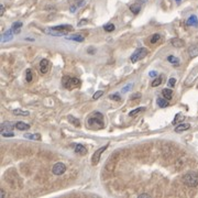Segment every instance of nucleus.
I'll return each instance as SVG.
<instances>
[{"instance_id": "f257e3e1", "label": "nucleus", "mask_w": 198, "mask_h": 198, "mask_svg": "<svg viewBox=\"0 0 198 198\" xmlns=\"http://www.w3.org/2000/svg\"><path fill=\"white\" fill-rule=\"evenodd\" d=\"M87 125L90 129H102L104 128V117L100 112H95L93 116L88 118Z\"/></svg>"}, {"instance_id": "f03ea898", "label": "nucleus", "mask_w": 198, "mask_h": 198, "mask_svg": "<svg viewBox=\"0 0 198 198\" xmlns=\"http://www.w3.org/2000/svg\"><path fill=\"white\" fill-rule=\"evenodd\" d=\"M183 183L188 187H195L198 185V172L190 171L183 176Z\"/></svg>"}, {"instance_id": "7ed1b4c3", "label": "nucleus", "mask_w": 198, "mask_h": 198, "mask_svg": "<svg viewBox=\"0 0 198 198\" xmlns=\"http://www.w3.org/2000/svg\"><path fill=\"white\" fill-rule=\"evenodd\" d=\"M147 55V48H139L133 52V54H132L131 57H130V61H131V63H137V62H139L143 57H145Z\"/></svg>"}, {"instance_id": "20e7f679", "label": "nucleus", "mask_w": 198, "mask_h": 198, "mask_svg": "<svg viewBox=\"0 0 198 198\" xmlns=\"http://www.w3.org/2000/svg\"><path fill=\"white\" fill-rule=\"evenodd\" d=\"M63 84H64V86L66 87L67 89H74V88H78L80 86V82L78 78H70V77H64V79H63Z\"/></svg>"}, {"instance_id": "39448f33", "label": "nucleus", "mask_w": 198, "mask_h": 198, "mask_svg": "<svg viewBox=\"0 0 198 198\" xmlns=\"http://www.w3.org/2000/svg\"><path fill=\"white\" fill-rule=\"evenodd\" d=\"M107 147H108V144H107V145H104V147H99L98 150L94 153L93 157H91V164H93V165H97V164L99 163L100 156H101V154L107 150Z\"/></svg>"}, {"instance_id": "423d86ee", "label": "nucleus", "mask_w": 198, "mask_h": 198, "mask_svg": "<svg viewBox=\"0 0 198 198\" xmlns=\"http://www.w3.org/2000/svg\"><path fill=\"white\" fill-rule=\"evenodd\" d=\"M66 172V166H65L64 163L62 162H57L56 164H54V166L52 167V173L54 175H62Z\"/></svg>"}, {"instance_id": "0eeeda50", "label": "nucleus", "mask_w": 198, "mask_h": 198, "mask_svg": "<svg viewBox=\"0 0 198 198\" xmlns=\"http://www.w3.org/2000/svg\"><path fill=\"white\" fill-rule=\"evenodd\" d=\"M51 68V63L46 58H43L41 62H40V70H41L42 74H46L48 73V70Z\"/></svg>"}, {"instance_id": "6e6552de", "label": "nucleus", "mask_w": 198, "mask_h": 198, "mask_svg": "<svg viewBox=\"0 0 198 198\" xmlns=\"http://www.w3.org/2000/svg\"><path fill=\"white\" fill-rule=\"evenodd\" d=\"M44 32L46 34H50V35H53V36H63V35H66L67 31H58V30H55L53 28H48V29L44 30Z\"/></svg>"}, {"instance_id": "1a4fd4ad", "label": "nucleus", "mask_w": 198, "mask_h": 198, "mask_svg": "<svg viewBox=\"0 0 198 198\" xmlns=\"http://www.w3.org/2000/svg\"><path fill=\"white\" fill-rule=\"evenodd\" d=\"M13 33L14 32H13L12 29L6 31V32L2 34V36H1V42H2V43H6V42H8V41H11L13 38Z\"/></svg>"}, {"instance_id": "9d476101", "label": "nucleus", "mask_w": 198, "mask_h": 198, "mask_svg": "<svg viewBox=\"0 0 198 198\" xmlns=\"http://www.w3.org/2000/svg\"><path fill=\"white\" fill-rule=\"evenodd\" d=\"M75 152L77 154H80V155H85L87 154V149L84 147L83 144H76V147H75Z\"/></svg>"}, {"instance_id": "9b49d317", "label": "nucleus", "mask_w": 198, "mask_h": 198, "mask_svg": "<svg viewBox=\"0 0 198 198\" xmlns=\"http://www.w3.org/2000/svg\"><path fill=\"white\" fill-rule=\"evenodd\" d=\"M190 128V125L189 123H182V125H178L177 127L175 128V132L179 133V132H184L186 130H188Z\"/></svg>"}, {"instance_id": "f8f14e48", "label": "nucleus", "mask_w": 198, "mask_h": 198, "mask_svg": "<svg viewBox=\"0 0 198 198\" xmlns=\"http://www.w3.org/2000/svg\"><path fill=\"white\" fill-rule=\"evenodd\" d=\"M53 29L58 30V31H73V26H70V24H63V26H53Z\"/></svg>"}, {"instance_id": "ddd939ff", "label": "nucleus", "mask_w": 198, "mask_h": 198, "mask_svg": "<svg viewBox=\"0 0 198 198\" xmlns=\"http://www.w3.org/2000/svg\"><path fill=\"white\" fill-rule=\"evenodd\" d=\"M171 43H172V45L174 46V48H183V46H184V41H183V40H181V39H177V38L172 39Z\"/></svg>"}, {"instance_id": "4468645a", "label": "nucleus", "mask_w": 198, "mask_h": 198, "mask_svg": "<svg viewBox=\"0 0 198 198\" xmlns=\"http://www.w3.org/2000/svg\"><path fill=\"white\" fill-rule=\"evenodd\" d=\"M16 129H18V130H21V131H26V130H29L30 129V125H26V123H24V122L22 121H19L16 123Z\"/></svg>"}, {"instance_id": "2eb2a0df", "label": "nucleus", "mask_w": 198, "mask_h": 198, "mask_svg": "<svg viewBox=\"0 0 198 198\" xmlns=\"http://www.w3.org/2000/svg\"><path fill=\"white\" fill-rule=\"evenodd\" d=\"M13 125H16V123L13 122H3L1 123V131H6V130H11L13 128Z\"/></svg>"}, {"instance_id": "dca6fc26", "label": "nucleus", "mask_w": 198, "mask_h": 198, "mask_svg": "<svg viewBox=\"0 0 198 198\" xmlns=\"http://www.w3.org/2000/svg\"><path fill=\"white\" fill-rule=\"evenodd\" d=\"M24 138H26V139H30V140H38L40 141L41 140V134L39 133H26L24 134Z\"/></svg>"}, {"instance_id": "f3484780", "label": "nucleus", "mask_w": 198, "mask_h": 198, "mask_svg": "<svg viewBox=\"0 0 198 198\" xmlns=\"http://www.w3.org/2000/svg\"><path fill=\"white\" fill-rule=\"evenodd\" d=\"M130 10H131L132 13L138 14V13L140 12V10H141V3L137 2V3H134V5H131V6H130Z\"/></svg>"}, {"instance_id": "a211bd4d", "label": "nucleus", "mask_w": 198, "mask_h": 198, "mask_svg": "<svg viewBox=\"0 0 198 198\" xmlns=\"http://www.w3.org/2000/svg\"><path fill=\"white\" fill-rule=\"evenodd\" d=\"M162 94H163L164 98H166L167 100H171L173 97V91L172 89H169V88H164L163 90H162Z\"/></svg>"}, {"instance_id": "6ab92c4d", "label": "nucleus", "mask_w": 198, "mask_h": 198, "mask_svg": "<svg viewBox=\"0 0 198 198\" xmlns=\"http://www.w3.org/2000/svg\"><path fill=\"white\" fill-rule=\"evenodd\" d=\"M187 26H197L198 24V19L196 16H190L187 20Z\"/></svg>"}, {"instance_id": "aec40b11", "label": "nucleus", "mask_w": 198, "mask_h": 198, "mask_svg": "<svg viewBox=\"0 0 198 198\" xmlns=\"http://www.w3.org/2000/svg\"><path fill=\"white\" fill-rule=\"evenodd\" d=\"M188 53L190 55V57H195L198 55V48L195 45H192L190 48H188Z\"/></svg>"}, {"instance_id": "412c9836", "label": "nucleus", "mask_w": 198, "mask_h": 198, "mask_svg": "<svg viewBox=\"0 0 198 198\" xmlns=\"http://www.w3.org/2000/svg\"><path fill=\"white\" fill-rule=\"evenodd\" d=\"M157 105L160 106L161 108H165V107H167L169 106V100L166 98H159L157 99Z\"/></svg>"}, {"instance_id": "4be33fe9", "label": "nucleus", "mask_w": 198, "mask_h": 198, "mask_svg": "<svg viewBox=\"0 0 198 198\" xmlns=\"http://www.w3.org/2000/svg\"><path fill=\"white\" fill-rule=\"evenodd\" d=\"M68 120H70V123H72V125H74L75 127H80V121L77 118L73 117V116H68Z\"/></svg>"}, {"instance_id": "5701e85b", "label": "nucleus", "mask_w": 198, "mask_h": 198, "mask_svg": "<svg viewBox=\"0 0 198 198\" xmlns=\"http://www.w3.org/2000/svg\"><path fill=\"white\" fill-rule=\"evenodd\" d=\"M143 110H145V107H139V108L134 109L133 111L130 112V113H129V116H130V117H135L138 113H140V112L143 111Z\"/></svg>"}, {"instance_id": "b1692460", "label": "nucleus", "mask_w": 198, "mask_h": 198, "mask_svg": "<svg viewBox=\"0 0 198 198\" xmlns=\"http://www.w3.org/2000/svg\"><path fill=\"white\" fill-rule=\"evenodd\" d=\"M13 113L16 116H29L30 112L29 111H24V110H21V109H16V110H13Z\"/></svg>"}, {"instance_id": "393cba45", "label": "nucleus", "mask_w": 198, "mask_h": 198, "mask_svg": "<svg viewBox=\"0 0 198 198\" xmlns=\"http://www.w3.org/2000/svg\"><path fill=\"white\" fill-rule=\"evenodd\" d=\"M67 40H70V41H76V42H83L84 41V36L82 35H72L70 38H67Z\"/></svg>"}, {"instance_id": "a878e982", "label": "nucleus", "mask_w": 198, "mask_h": 198, "mask_svg": "<svg viewBox=\"0 0 198 198\" xmlns=\"http://www.w3.org/2000/svg\"><path fill=\"white\" fill-rule=\"evenodd\" d=\"M21 28H22V22H20V21H17L11 26V29L13 30V32H16L17 30H20Z\"/></svg>"}, {"instance_id": "bb28decb", "label": "nucleus", "mask_w": 198, "mask_h": 198, "mask_svg": "<svg viewBox=\"0 0 198 198\" xmlns=\"http://www.w3.org/2000/svg\"><path fill=\"white\" fill-rule=\"evenodd\" d=\"M184 120V116L182 115V113H177V115L175 116V118H174V120H173V125H176L177 122H181Z\"/></svg>"}, {"instance_id": "cd10ccee", "label": "nucleus", "mask_w": 198, "mask_h": 198, "mask_svg": "<svg viewBox=\"0 0 198 198\" xmlns=\"http://www.w3.org/2000/svg\"><path fill=\"white\" fill-rule=\"evenodd\" d=\"M167 61H169V63H172V64H176V65H178V63H179L178 58L175 57L174 55H169V57H167Z\"/></svg>"}, {"instance_id": "c85d7f7f", "label": "nucleus", "mask_w": 198, "mask_h": 198, "mask_svg": "<svg viewBox=\"0 0 198 198\" xmlns=\"http://www.w3.org/2000/svg\"><path fill=\"white\" fill-rule=\"evenodd\" d=\"M104 30H105V31H107V32H112V31L115 30V26H113L112 23L105 24V26H104Z\"/></svg>"}, {"instance_id": "c756f323", "label": "nucleus", "mask_w": 198, "mask_h": 198, "mask_svg": "<svg viewBox=\"0 0 198 198\" xmlns=\"http://www.w3.org/2000/svg\"><path fill=\"white\" fill-rule=\"evenodd\" d=\"M162 77H157L156 79H154L153 82H152V84H151V86L152 87H157V86H160L161 84H162Z\"/></svg>"}, {"instance_id": "7c9ffc66", "label": "nucleus", "mask_w": 198, "mask_h": 198, "mask_svg": "<svg viewBox=\"0 0 198 198\" xmlns=\"http://www.w3.org/2000/svg\"><path fill=\"white\" fill-rule=\"evenodd\" d=\"M161 39V35L160 34H157V33H155V34H153L152 36H151V39H150V41H151V43H156L159 40Z\"/></svg>"}, {"instance_id": "2f4dec72", "label": "nucleus", "mask_w": 198, "mask_h": 198, "mask_svg": "<svg viewBox=\"0 0 198 198\" xmlns=\"http://www.w3.org/2000/svg\"><path fill=\"white\" fill-rule=\"evenodd\" d=\"M26 82H28V83H31V82H32V70H26Z\"/></svg>"}, {"instance_id": "473e14b6", "label": "nucleus", "mask_w": 198, "mask_h": 198, "mask_svg": "<svg viewBox=\"0 0 198 198\" xmlns=\"http://www.w3.org/2000/svg\"><path fill=\"white\" fill-rule=\"evenodd\" d=\"M102 95H104V91H102V90H98V91H96V93L94 94L93 99H94V100H97V99L100 98Z\"/></svg>"}, {"instance_id": "72a5a7b5", "label": "nucleus", "mask_w": 198, "mask_h": 198, "mask_svg": "<svg viewBox=\"0 0 198 198\" xmlns=\"http://www.w3.org/2000/svg\"><path fill=\"white\" fill-rule=\"evenodd\" d=\"M1 134H2L5 138H12L14 134H13V132H11L9 130V131H1Z\"/></svg>"}, {"instance_id": "f704fd0d", "label": "nucleus", "mask_w": 198, "mask_h": 198, "mask_svg": "<svg viewBox=\"0 0 198 198\" xmlns=\"http://www.w3.org/2000/svg\"><path fill=\"white\" fill-rule=\"evenodd\" d=\"M109 98L112 99V100H117V101H120V100H121V97H120V95H119V94L110 95V97H109Z\"/></svg>"}, {"instance_id": "c9c22d12", "label": "nucleus", "mask_w": 198, "mask_h": 198, "mask_svg": "<svg viewBox=\"0 0 198 198\" xmlns=\"http://www.w3.org/2000/svg\"><path fill=\"white\" fill-rule=\"evenodd\" d=\"M175 83H176L175 78H169V86L174 87V86H175Z\"/></svg>"}, {"instance_id": "e433bc0d", "label": "nucleus", "mask_w": 198, "mask_h": 198, "mask_svg": "<svg viewBox=\"0 0 198 198\" xmlns=\"http://www.w3.org/2000/svg\"><path fill=\"white\" fill-rule=\"evenodd\" d=\"M87 22H88V20H87V19H83V20H80L79 22H78V24H77V26H85V24H87Z\"/></svg>"}, {"instance_id": "4c0bfd02", "label": "nucleus", "mask_w": 198, "mask_h": 198, "mask_svg": "<svg viewBox=\"0 0 198 198\" xmlns=\"http://www.w3.org/2000/svg\"><path fill=\"white\" fill-rule=\"evenodd\" d=\"M131 87H132V85H131V84H129V85H128V86H127V87H125V88H122V93H125V91H128V90L130 89Z\"/></svg>"}, {"instance_id": "58836bf2", "label": "nucleus", "mask_w": 198, "mask_h": 198, "mask_svg": "<svg viewBox=\"0 0 198 198\" xmlns=\"http://www.w3.org/2000/svg\"><path fill=\"white\" fill-rule=\"evenodd\" d=\"M5 11H6V9H5V7L1 5V6H0V16H3V14H5Z\"/></svg>"}, {"instance_id": "ea45409f", "label": "nucleus", "mask_w": 198, "mask_h": 198, "mask_svg": "<svg viewBox=\"0 0 198 198\" xmlns=\"http://www.w3.org/2000/svg\"><path fill=\"white\" fill-rule=\"evenodd\" d=\"M141 97V94H135V95H133V96L131 97L132 100H135V99H139Z\"/></svg>"}, {"instance_id": "a19ab883", "label": "nucleus", "mask_w": 198, "mask_h": 198, "mask_svg": "<svg viewBox=\"0 0 198 198\" xmlns=\"http://www.w3.org/2000/svg\"><path fill=\"white\" fill-rule=\"evenodd\" d=\"M149 75H150L151 77H155L157 75V73L155 72V70H152V72H150V73H149Z\"/></svg>"}, {"instance_id": "79ce46f5", "label": "nucleus", "mask_w": 198, "mask_h": 198, "mask_svg": "<svg viewBox=\"0 0 198 198\" xmlns=\"http://www.w3.org/2000/svg\"><path fill=\"white\" fill-rule=\"evenodd\" d=\"M139 197L142 198V197H150V195L149 194H141V195H139Z\"/></svg>"}, {"instance_id": "37998d69", "label": "nucleus", "mask_w": 198, "mask_h": 198, "mask_svg": "<svg viewBox=\"0 0 198 198\" xmlns=\"http://www.w3.org/2000/svg\"><path fill=\"white\" fill-rule=\"evenodd\" d=\"M0 196H1V198L5 197V192H3L2 189H1V193H0Z\"/></svg>"}, {"instance_id": "c03bdc74", "label": "nucleus", "mask_w": 198, "mask_h": 198, "mask_svg": "<svg viewBox=\"0 0 198 198\" xmlns=\"http://www.w3.org/2000/svg\"><path fill=\"white\" fill-rule=\"evenodd\" d=\"M88 53H91V54H94V53H95V50H88Z\"/></svg>"}, {"instance_id": "a18cd8bd", "label": "nucleus", "mask_w": 198, "mask_h": 198, "mask_svg": "<svg viewBox=\"0 0 198 198\" xmlns=\"http://www.w3.org/2000/svg\"><path fill=\"white\" fill-rule=\"evenodd\" d=\"M176 2H181V1H182V0H175Z\"/></svg>"}]
</instances>
